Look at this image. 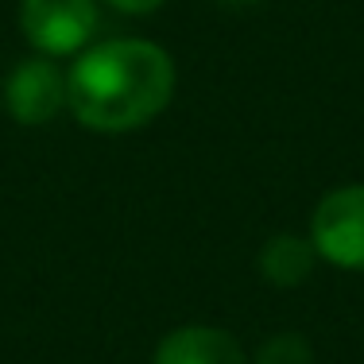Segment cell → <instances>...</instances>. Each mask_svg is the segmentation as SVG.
Segmentation results:
<instances>
[{"label":"cell","instance_id":"8992f818","mask_svg":"<svg viewBox=\"0 0 364 364\" xmlns=\"http://www.w3.org/2000/svg\"><path fill=\"white\" fill-rule=\"evenodd\" d=\"M314 245L310 237H294V232H279L259 248V275L275 287H299L314 272Z\"/></svg>","mask_w":364,"mask_h":364},{"label":"cell","instance_id":"6da1fadb","mask_svg":"<svg viewBox=\"0 0 364 364\" xmlns=\"http://www.w3.org/2000/svg\"><path fill=\"white\" fill-rule=\"evenodd\" d=\"M175 58L151 39H105L74 55L66 70V109L90 132H136L175 97Z\"/></svg>","mask_w":364,"mask_h":364},{"label":"cell","instance_id":"9c48e42d","mask_svg":"<svg viewBox=\"0 0 364 364\" xmlns=\"http://www.w3.org/2000/svg\"><path fill=\"white\" fill-rule=\"evenodd\" d=\"M213 4H225V8H248V4H259V0H213Z\"/></svg>","mask_w":364,"mask_h":364},{"label":"cell","instance_id":"5b68a950","mask_svg":"<svg viewBox=\"0 0 364 364\" xmlns=\"http://www.w3.org/2000/svg\"><path fill=\"white\" fill-rule=\"evenodd\" d=\"M151 364H245V349L221 326H178L159 337Z\"/></svg>","mask_w":364,"mask_h":364},{"label":"cell","instance_id":"ba28073f","mask_svg":"<svg viewBox=\"0 0 364 364\" xmlns=\"http://www.w3.org/2000/svg\"><path fill=\"white\" fill-rule=\"evenodd\" d=\"M105 4H112L117 12H124V16H151V12L163 8V0H105Z\"/></svg>","mask_w":364,"mask_h":364},{"label":"cell","instance_id":"52a82bcc","mask_svg":"<svg viewBox=\"0 0 364 364\" xmlns=\"http://www.w3.org/2000/svg\"><path fill=\"white\" fill-rule=\"evenodd\" d=\"M256 364H314V349L302 333H275L259 345Z\"/></svg>","mask_w":364,"mask_h":364},{"label":"cell","instance_id":"277c9868","mask_svg":"<svg viewBox=\"0 0 364 364\" xmlns=\"http://www.w3.org/2000/svg\"><path fill=\"white\" fill-rule=\"evenodd\" d=\"M4 109L16 124H50L66 109V70L47 55H31L4 77Z\"/></svg>","mask_w":364,"mask_h":364},{"label":"cell","instance_id":"7a4b0ae2","mask_svg":"<svg viewBox=\"0 0 364 364\" xmlns=\"http://www.w3.org/2000/svg\"><path fill=\"white\" fill-rule=\"evenodd\" d=\"M310 245L318 259L364 272V182L333 186L310 213Z\"/></svg>","mask_w":364,"mask_h":364},{"label":"cell","instance_id":"3957f363","mask_svg":"<svg viewBox=\"0 0 364 364\" xmlns=\"http://www.w3.org/2000/svg\"><path fill=\"white\" fill-rule=\"evenodd\" d=\"M20 31L36 55H82L97 31V0H20Z\"/></svg>","mask_w":364,"mask_h":364}]
</instances>
